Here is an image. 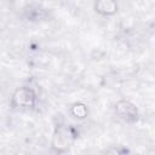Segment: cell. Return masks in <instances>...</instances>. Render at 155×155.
Here are the masks:
<instances>
[{"label": "cell", "instance_id": "6da1fadb", "mask_svg": "<svg viewBox=\"0 0 155 155\" xmlns=\"http://www.w3.org/2000/svg\"><path fill=\"white\" fill-rule=\"evenodd\" d=\"M36 94L30 87L17 88L11 97V105L17 109H29L35 105Z\"/></svg>", "mask_w": 155, "mask_h": 155}, {"label": "cell", "instance_id": "7a4b0ae2", "mask_svg": "<svg viewBox=\"0 0 155 155\" xmlns=\"http://www.w3.org/2000/svg\"><path fill=\"white\" fill-rule=\"evenodd\" d=\"M75 133L71 128L67 127H59L54 134H53V140H52V148L57 153H65L69 150L71 144L75 140Z\"/></svg>", "mask_w": 155, "mask_h": 155}, {"label": "cell", "instance_id": "3957f363", "mask_svg": "<svg viewBox=\"0 0 155 155\" xmlns=\"http://www.w3.org/2000/svg\"><path fill=\"white\" fill-rule=\"evenodd\" d=\"M116 115L125 122H134L138 119V109L136 105L126 99H121L115 104Z\"/></svg>", "mask_w": 155, "mask_h": 155}, {"label": "cell", "instance_id": "277c9868", "mask_svg": "<svg viewBox=\"0 0 155 155\" xmlns=\"http://www.w3.org/2000/svg\"><path fill=\"white\" fill-rule=\"evenodd\" d=\"M94 10L102 16H113L117 12L116 0H96Z\"/></svg>", "mask_w": 155, "mask_h": 155}, {"label": "cell", "instance_id": "5b68a950", "mask_svg": "<svg viewBox=\"0 0 155 155\" xmlns=\"http://www.w3.org/2000/svg\"><path fill=\"white\" fill-rule=\"evenodd\" d=\"M70 114L76 117V119H85L88 114V109H87V105L84 104V103H74L71 107H70Z\"/></svg>", "mask_w": 155, "mask_h": 155}]
</instances>
